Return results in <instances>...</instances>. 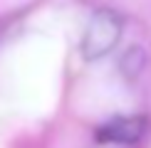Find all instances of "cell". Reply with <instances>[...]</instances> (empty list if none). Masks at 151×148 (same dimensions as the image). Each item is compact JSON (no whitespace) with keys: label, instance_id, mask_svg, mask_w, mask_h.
<instances>
[{"label":"cell","instance_id":"cell-1","mask_svg":"<svg viewBox=\"0 0 151 148\" xmlns=\"http://www.w3.org/2000/svg\"><path fill=\"white\" fill-rule=\"evenodd\" d=\"M122 32H124V17L119 12L109 10V8L97 10L89 17V22L84 27V35H82V42H79L82 57L87 62L106 57L119 45Z\"/></svg>","mask_w":151,"mask_h":148},{"label":"cell","instance_id":"cell-2","mask_svg":"<svg viewBox=\"0 0 151 148\" xmlns=\"http://www.w3.org/2000/svg\"><path fill=\"white\" fill-rule=\"evenodd\" d=\"M149 131V119L146 116H116L97 128V141L99 143H122V146H134L146 136Z\"/></svg>","mask_w":151,"mask_h":148}]
</instances>
